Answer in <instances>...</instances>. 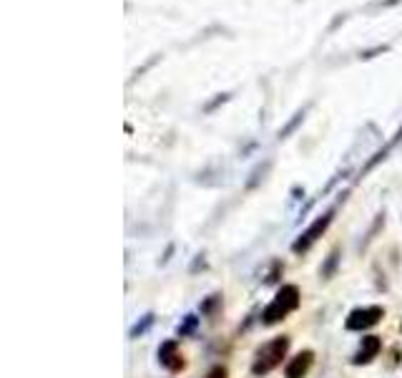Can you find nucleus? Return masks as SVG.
<instances>
[{
  "label": "nucleus",
  "mask_w": 402,
  "mask_h": 378,
  "mask_svg": "<svg viewBox=\"0 0 402 378\" xmlns=\"http://www.w3.org/2000/svg\"><path fill=\"white\" fill-rule=\"evenodd\" d=\"M159 360H161V366H166L169 371H181V368H183V358H181V353H179V343L176 341L161 343Z\"/></svg>",
  "instance_id": "5"
},
{
  "label": "nucleus",
  "mask_w": 402,
  "mask_h": 378,
  "mask_svg": "<svg viewBox=\"0 0 402 378\" xmlns=\"http://www.w3.org/2000/svg\"><path fill=\"white\" fill-rule=\"evenodd\" d=\"M337 255H340V250H332V255H329L327 267L322 270V275H332V270H335V265H337Z\"/></svg>",
  "instance_id": "8"
},
{
  "label": "nucleus",
  "mask_w": 402,
  "mask_h": 378,
  "mask_svg": "<svg viewBox=\"0 0 402 378\" xmlns=\"http://www.w3.org/2000/svg\"><path fill=\"white\" fill-rule=\"evenodd\" d=\"M380 348H382V341H380L377 335H367V338H362V346L360 351L354 353L352 363L354 366H365V363H370V360L380 353Z\"/></svg>",
  "instance_id": "6"
},
{
  "label": "nucleus",
  "mask_w": 402,
  "mask_h": 378,
  "mask_svg": "<svg viewBox=\"0 0 402 378\" xmlns=\"http://www.w3.org/2000/svg\"><path fill=\"white\" fill-rule=\"evenodd\" d=\"M312 360H314L312 351H302L299 356H294V358L286 363V378H305L307 371L312 368Z\"/></svg>",
  "instance_id": "7"
},
{
  "label": "nucleus",
  "mask_w": 402,
  "mask_h": 378,
  "mask_svg": "<svg viewBox=\"0 0 402 378\" xmlns=\"http://www.w3.org/2000/svg\"><path fill=\"white\" fill-rule=\"evenodd\" d=\"M207 378H229V373H226L224 366H216V368H212V371L207 373Z\"/></svg>",
  "instance_id": "9"
},
{
  "label": "nucleus",
  "mask_w": 402,
  "mask_h": 378,
  "mask_svg": "<svg viewBox=\"0 0 402 378\" xmlns=\"http://www.w3.org/2000/svg\"><path fill=\"white\" fill-rule=\"evenodd\" d=\"M286 351H289V338H286V335H279L275 341L264 343L254 356L251 373H254V376H267L269 371H275L282 363V358L286 356Z\"/></svg>",
  "instance_id": "2"
},
{
  "label": "nucleus",
  "mask_w": 402,
  "mask_h": 378,
  "mask_svg": "<svg viewBox=\"0 0 402 378\" xmlns=\"http://www.w3.org/2000/svg\"><path fill=\"white\" fill-rule=\"evenodd\" d=\"M384 310L380 305H367V308H357L347 316V330H367L372 325H377L382 320Z\"/></svg>",
  "instance_id": "4"
},
{
  "label": "nucleus",
  "mask_w": 402,
  "mask_h": 378,
  "mask_svg": "<svg viewBox=\"0 0 402 378\" xmlns=\"http://www.w3.org/2000/svg\"><path fill=\"white\" fill-rule=\"evenodd\" d=\"M332 217H335V210H329L327 215H322L319 220H314V222H312L310 227H307L305 232L294 240V245H292L294 252H307V250H310L312 245H314V242L327 232V227L332 224Z\"/></svg>",
  "instance_id": "3"
},
{
  "label": "nucleus",
  "mask_w": 402,
  "mask_h": 378,
  "mask_svg": "<svg viewBox=\"0 0 402 378\" xmlns=\"http://www.w3.org/2000/svg\"><path fill=\"white\" fill-rule=\"evenodd\" d=\"M299 308V288L297 285H282L279 292L275 295V300L264 308L262 323L264 325H275V323L284 320L289 313Z\"/></svg>",
  "instance_id": "1"
}]
</instances>
